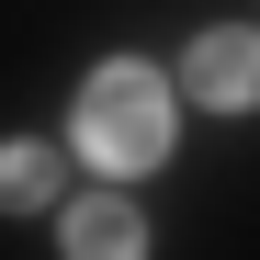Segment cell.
I'll return each mask as SVG.
<instances>
[{
    "label": "cell",
    "mask_w": 260,
    "mask_h": 260,
    "mask_svg": "<svg viewBox=\"0 0 260 260\" xmlns=\"http://www.w3.org/2000/svg\"><path fill=\"white\" fill-rule=\"evenodd\" d=\"M79 147L102 170H158L170 158V79L147 57H102L91 91H79Z\"/></svg>",
    "instance_id": "1"
},
{
    "label": "cell",
    "mask_w": 260,
    "mask_h": 260,
    "mask_svg": "<svg viewBox=\"0 0 260 260\" xmlns=\"http://www.w3.org/2000/svg\"><path fill=\"white\" fill-rule=\"evenodd\" d=\"M192 91L226 102V113L260 102V34H249V23H226V34H204V46H192Z\"/></svg>",
    "instance_id": "2"
},
{
    "label": "cell",
    "mask_w": 260,
    "mask_h": 260,
    "mask_svg": "<svg viewBox=\"0 0 260 260\" xmlns=\"http://www.w3.org/2000/svg\"><path fill=\"white\" fill-rule=\"evenodd\" d=\"M68 260H147V226L124 192H79L68 204Z\"/></svg>",
    "instance_id": "3"
},
{
    "label": "cell",
    "mask_w": 260,
    "mask_h": 260,
    "mask_svg": "<svg viewBox=\"0 0 260 260\" xmlns=\"http://www.w3.org/2000/svg\"><path fill=\"white\" fill-rule=\"evenodd\" d=\"M0 204H12V215H46L57 204V147H0Z\"/></svg>",
    "instance_id": "4"
}]
</instances>
